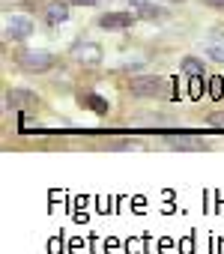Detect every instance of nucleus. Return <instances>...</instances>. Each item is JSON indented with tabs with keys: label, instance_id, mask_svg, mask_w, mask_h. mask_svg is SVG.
Returning <instances> with one entry per match:
<instances>
[{
	"label": "nucleus",
	"instance_id": "4",
	"mask_svg": "<svg viewBox=\"0 0 224 254\" xmlns=\"http://www.w3.org/2000/svg\"><path fill=\"white\" fill-rule=\"evenodd\" d=\"M135 24V15L132 12H105L99 18V27L102 30H126Z\"/></svg>",
	"mask_w": 224,
	"mask_h": 254
},
{
	"label": "nucleus",
	"instance_id": "9",
	"mask_svg": "<svg viewBox=\"0 0 224 254\" xmlns=\"http://www.w3.org/2000/svg\"><path fill=\"white\" fill-rule=\"evenodd\" d=\"M173 150H206L203 141H194V138H179V141H170Z\"/></svg>",
	"mask_w": 224,
	"mask_h": 254
},
{
	"label": "nucleus",
	"instance_id": "10",
	"mask_svg": "<svg viewBox=\"0 0 224 254\" xmlns=\"http://www.w3.org/2000/svg\"><path fill=\"white\" fill-rule=\"evenodd\" d=\"M182 72H185V75H191V78H200L203 63H200V60H194V57H185V60H182Z\"/></svg>",
	"mask_w": 224,
	"mask_h": 254
},
{
	"label": "nucleus",
	"instance_id": "8",
	"mask_svg": "<svg viewBox=\"0 0 224 254\" xmlns=\"http://www.w3.org/2000/svg\"><path fill=\"white\" fill-rule=\"evenodd\" d=\"M78 102H81V105L96 108L99 114H105V111H108V102H102V99H99V96H93V93H81V96H78Z\"/></svg>",
	"mask_w": 224,
	"mask_h": 254
},
{
	"label": "nucleus",
	"instance_id": "11",
	"mask_svg": "<svg viewBox=\"0 0 224 254\" xmlns=\"http://www.w3.org/2000/svg\"><path fill=\"white\" fill-rule=\"evenodd\" d=\"M206 54H209L215 63H224V39H218V42H206Z\"/></svg>",
	"mask_w": 224,
	"mask_h": 254
},
{
	"label": "nucleus",
	"instance_id": "7",
	"mask_svg": "<svg viewBox=\"0 0 224 254\" xmlns=\"http://www.w3.org/2000/svg\"><path fill=\"white\" fill-rule=\"evenodd\" d=\"M66 18H69V6H66V3H60V0H57V3H48V9H45V21H48L51 27L63 24Z\"/></svg>",
	"mask_w": 224,
	"mask_h": 254
},
{
	"label": "nucleus",
	"instance_id": "15",
	"mask_svg": "<svg viewBox=\"0 0 224 254\" xmlns=\"http://www.w3.org/2000/svg\"><path fill=\"white\" fill-rule=\"evenodd\" d=\"M209 6H224V0H206Z\"/></svg>",
	"mask_w": 224,
	"mask_h": 254
},
{
	"label": "nucleus",
	"instance_id": "14",
	"mask_svg": "<svg viewBox=\"0 0 224 254\" xmlns=\"http://www.w3.org/2000/svg\"><path fill=\"white\" fill-rule=\"evenodd\" d=\"M69 3H78V6H93V3H99V0H69Z\"/></svg>",
	"mask_w": 224,
	"mask_h": 254
},
{
	"label": "nucleus",
	"instance_id": "3",
	"mask_svg": "<svg viewBox=\"0 0 224 254\" xmlns=\"http://www.w3.org/2000/svg\"><path fill=\"white\" fill-rule=\"evenodd\" d=\"M33 33V21L27 15H6L3 18V36L6 39H27Z\"/></svg>",
	"mask_w": 224,
	"mask_h": 254
},
{
	"label": "nucleus",
	"instance_id": "2",
	"mask_svg": "<svg viewBox=\"0 0 224 254\" xmlns=\"http://www.w3.org/2000/svg\"><path fill=\"white\" fill-rule=\"evenodd\" d=\"M15 63H18V69H24V72H48V69H54V63H57V57L54 54H48V51H33V48H24V51H18L15 54Z\"/></svg>",
	"mask_w": 224,
	"mask_h": 254
},
{
	"label": "nucleus",
	"instance_id": "5",
	"mask_svg": "<svg viewBox=\"0 0 224 254\" xmlns=\"http://www.w3.org/2000/svg\"><path fill=\"white\" fill-rule=\"evenodd\" d=\"M72 57H75L78 63L96 66V63H102V48H99L96 42H78V45L72 48Z\"/></svg>",
	"mask_w": 224,
	"mask_h": 254
},
{
	"label": "nucleus",
	"instance_id": "16",
	"mask_svg": "<svg viewBox=\"0 0 224 254\" xmlns=\"http://www.w3.org/2000/svg\"><path fill=\"white\" fill-rule=\"evenodd\" d=\"M170 3H182V0H170Z\"/></svg>",
	"mask_w": 224,
	"mask_h": 254
},
{
	"label": "nucleus",
	"instance_id": "12",
	"mask_svg": "<svg viewBox=\"0 0 224 254\" xmlns=\"http://www.w3.org/2000/svg\"><path fill=\"white\" fill-rule=\"evenodd\" d=\"M221 96H224V81L212 78V99H221Z\"/></svg>",
	"mask_w": 224,
	"mask_h": 254
},
{
	"label": "nucleus",
	"instance_id": "13",
	"mask_svg": "<svg viewBox=\"0 0 224 254\" xmlns=\"http://www.w3.org/2000/svg\"><path fill=\"white\" fill-rule=\"evenodd\" d=\"M209 126H218V129H224V111H221V114H209Z\"/></svg>",
	"mask_w": 224,
	"mask_h": 254
},
{
	"label": "nucleus",
	"instance_id": "1",
	"mask_svg": "<svg viewBox=\"0 0 224 254\" xmlns=\"http://www.w3.org/2000/svg\"><path fill=\"white\" fill-rule=\"evenodd\" d=\"M129 93L132 96H156V99H168L170 96V81L159 78V75H138L129 81Z\"/></svg>",
	"mask_w": 224,
	"mask_h": 254
},
{
	"label": "nucleus",
	"instance_id": "6",
	"mask_svg": "<svg viewBox=\"0 0 224 254\" xmlns=\"http://www.w3.org/2000/svg\"><path fill=\"white\" fill-rule=\"evenodd\" d=\"M3 105L6 108H15V111H27V108H36V96L30 90H6Z\"/></svg>",
	"mask_w": 224,
	"mask_h": 254
}]
</instances>
